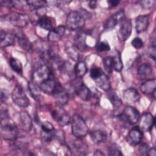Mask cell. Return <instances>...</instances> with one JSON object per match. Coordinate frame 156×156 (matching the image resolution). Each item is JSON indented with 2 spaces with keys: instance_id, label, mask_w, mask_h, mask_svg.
I'll return each mask as SVG.
<instances>
[{
  "instance_id": "1",
  "label": "cell",
  "mask_w": 156,
  "mask_h": 156,
  "mask_svg": "<svg viewBox=\"0 0 156 156\" xmlns=\"http://www.w3.org/2000/svg\"><path fill=\"white\" fill-rule=\"evenodd\" d=\"M8 112L4 110L1 113V132L2 137L5 140H15L18 135V129L17 126L10 122Z\"/></svg>"
},
{
  "instance_id": "2",
  "label": "cell",
  "mask_w": 156,
  "mask_h": 156,
  "mask_svg": "<svg viewBox=\"0 0 156 156\" xmlns=\"http://www.w3.org/2000/svg\"><path fill=\"white\" fill-rule=\"evenodd\" d=\"M71 131L73 135L78 139L83 138L88 132V126L84 119L79 115L75 114L71 118Z\"/></svg>"
},
{
  "instance_id": "3",
  "label": "cell",
  "mask_w": 156,
  "mask_h": 156,
  "mask_svg": "<svg viewBox=\"0 0 156 156\" xmlns=\"http://www.w3.org/2000/svg\"><path fill=\"white\" fill-rule=\"evenodd\" d=\"M85 23L84 16L78 11L70 12L66 19V27L71 30H76L82 28Z\"/></svg>"
},
{
  "instance_id": "4",
  "label": "cell",
  "mask_w": 156,
  "mask_h": 156,
  "mask_svg": "<svg viewBox=\"0 0 156 156\" xmlns=\"http://www.w3.org/2000/svg\"><path fill=\"white\" fill-rule=\"evenodd\" d=\"M140 113L138 110L133 107L127 106L123 110L122 114L118 117L123 122L132 125L136 124L140 118Z\"/></svg>"
},
{
  "instance_id": "5",
  "label": "cell",
  "mask_w": 156,
  "mask_h": 156,
  "mask_svg": "<svg viewBox=\"0 0 156 156\" xmlns=\"http://www.w3.org/2000/svg\"><path fill=\"white\" fill-rule=\"evenodd\" d=\"M12 98L13 101L18 106L26 108L30 104L25 91L20 85H16L12 92Z\"/></svg>"
},
{
  "instance_id": "6",
  "label": "cell",
  "mask_w": 156,
  "mask_h": 156,
  "mask_svg": "<svg viewBox=\"0 0 156 156\" xmlns=\"http://www.w3.org/2000/svg\"><path fill=\"white\" fill-rule=\"evenodd\" d=\"M54 77L51 68L47 65H43L36 69L32 74V81L38 85L44 80Z\"/></svg>"
},
{
  "instance_id": "7",
  "label": "cell",
  "mask_w": 156,
  "mask_h": 156,
  "mask_svg": "<svg viewBox=\"0 0 156 156\" xmlns=\"http://www.w3.org/2000/svg\"><path fill=\"white\" fill-rule=\"evenodd\" d=\"M52 119L61 126L68 125L71 122L69 114L62 107H56L51 111Z\"/></svg>"
},
{
  "instance_id": "8",
  "label": "cell",
  "mask_w": 156,
  "mask_h": 156,
  "mask_svg": "<svg viewBox=\"0 0 156 156\" xmlns=\"http://www.w3.org/2000/svg\"><path fill=\"white\" fill-rule=\"evenodd\" d=\"M9 22L17 27H24L30 22V17L25 13H20L18 12H12L8 16Z\"/></svg>"
},
{
  "instance_id": "9",
  "label": "cell",
  "mask_w": 156,
  "mask_h": 156,
  "mask_svg": "<svg viewBox=\"0 0 156 156\" xmlns=\"http://www.w3.org/2000/svg\"><path fill=\"white\" fill-rule=\"evenodd\" d=\"M138 121V127L140 130L143 132L151 131L155 124V118L149 112H144L143 113L141 116H140Z\"/></svg>"
},
{
  "instance_id": "10",
  "label": "cell",
  "mask_w": 156,
  "mask_h": 156,
  "mask_svg": "<svg viewBox=\"0 0 156 156\" xmlns=\"http://www.w3.org/2000/svg\"><path fill=\"white\" fill-rule=\"evenodd\" d=\"M52 95L57 102L60 106L66 105L69 100V95L68 92L63 88L61 83L57 82L55 90Z\"/></svg>"
},
{
  "instance_id": "11",
  "label": "cell",
  "mask_w": 156,
  "mask_h": 156,
  "mask_svg": "<svg viewBox=\"0 0 156 156\" xmlns=\"http://www.w3.org/2000/svg\"><path fill=\"white\" fill-rule=\"evenodd\" d=\"M124 19V9H120L106 20L104 24V29L105 30H112Z\"/></svg>"
},
{
  "instance_id": "12",
  "label": "cell",
  "mask_w": 156,
  "mask_h": 156,
  "mask_svg": "<svg viewBox=\"0 0 156 156\" xmlns=\"http://www.w3.org/2000/svg\"><path fill=\"white\" fill-rule=\"evenodd\" d=\"M132 30V25L130 20L124 19L121 22V25L118 32V38L119 41L124 42L130 36Z\"/></svg>"
},
{
  "instance_id": "13",
  "label": "cell",
  "mask_w": 156,
  "mask_h": 156,
  "mask_svg": "<svg viewBox=\"0 0 156 156\" xmlns=\"http://www.w3.org/2000/svg\"><path fill=\"white\" fill-rule=\"evenodd\" d=\"M75 93L82 100L85 101H89L91 100L93 94L90 90L83 83L80 82L75 87Z\"/></svg>"
},
{
  "instance_id": "14",
  "label": "cell",
  "mask_w": 156,
  "mask_h": 156,
  "mask_svg": "<svg viewBox=\"0 0 156 156\" xmlns=\"http://www.w3.org/2000/svg\"><path fill=\"white\" fill-rule=\"evenodd\" d=\"M142 138V131L138 126H134L129 130L127 135V140L130 144L132 145H137L141 142Z\"/></svg>"
},
{
  "instance_id": "15",
  "label": "cell",
  "mask_w": 156,
  "mask_h": 156,
  "mask_svg": "<svg viewBox=\"0 0 156 156\" xmlns=\"http://www.w3.org/2000/svg\"><path fill=\"white\" fill-rule=\"evenodd\" d=\"M66 31L64 26H59L51 30L48 35V39L51 42H57L62 39Z\"/></svg>"
},
{
  "instance_id": "16",
  "label": "cell",
  "mask_w": 156,
  "mask_h": 156,
  "mask_svg": "<svg viewBox=\"0 0 156 156\" xmlns=\"http://www.w3.org/2000/svg\"><path fill=\"white\" fill-rule=\"evenodd\" d=\"M15 36L17 38L19 46L24 50L31 52L33 50L32 44L22 32H18L15 34Z\"/></svg>"
},
{
  "instance_id": "17",
  "label": "cell",
  "mask_w": 156,
  "mask_h": 156,
  "mask_svg": "<svg viewBox=\"0 0 156 156\" xmlns=\"http://www.w3.org/2000/svg\"><path fill=\"white\" fill-rule=\"evenodd\" d=\"M149 23V15H139L135 20V29L138 33H141L147 30Z\"/></svg>"
},
{
  "instance_id": "18",
  "label": "cell",
  "mask_w": 156,
  "mask_h": 156,
  "mask_svg": "<svg viewBox=\"0 0 156 156\" xmlns=\"http://www.w3.org/2000/svg\"><path fill=\"white\" fill-rule=\"evenodd\" d=\"M123 99L128 103H135L140 99V94L134 88H129L123 92Z\"/></svg>"
},
{
  "instance_id": "19",
  "label": "cell",
  "mask_w": 156,
  "mask_h": 156,
  "mask_svg": "<svg viewBox=\"0 0 156 156\" xmlns=\"http://www.w3.org/2000/svg\"><path fill=\"white\" fill-rule=\"evenodd\" d=\"M57 83V82L55 80L54 77H52L41 83L39 86L41 91L48 94H52Z\"/></svg>"
},
{
  "instance_id": "20",
  "label": "cell",
  "mask_w": 156,
  "mask_h": 156,
  "mask_svg": "<svg viewBox=\"0 0 156 156\" xmlns=\"http://www.w3.org/2000/svg\"><path fill=\"white\" fill-rule=\"evenodd\" d=\"M20 123L21 129L25 132L30 131L32 127V121L26 112H21L20 113Z\"/></svg>"
},
{
  "instance_id": "21",
  "label": "cell",
  "mask_w": 156,
  "mask_h": 156,
  "mask_svg": "<svg viewBox=\"0 0 156 156\" xmlns=\"http://www.w3.org/2000/svg\"><path fill=\"white\" fill-rule=\"evenodd\" d=\"M0 36V46L1 48L11 46L15 42V36L12 34L8 33L1 30Z\"/></svg>"
},
{
  "instance_id": "22",
  "label": "cell",
  "mask_w": 156,
  "mask_h": 156,
  "mask_svg": "<svg viewBox=\"0 0 156 156\" xmlns=\"http://www.w3.org/2000/svg\"><path fill=\"white\" fill-rule=\"evenodd\" d=\"M156 88V80L155 78L147 79L141 85L140 89L143 93L149 94H152Z\"/></svg>"
},
{
  "instance_id": "23",
  "label": "cell",
  "mask_w": 156,
  "mask_h": 156,
  "mask_svg": "<svg viewBox=\"0 0 156 156\" xmlns=\"http://www.w3.org/2000/svg\"><path fill=\"white\" fill-rule=\"evenodd\" d=\"M96 85L101 89L104 91H108L110 90L111 84L108 77L103 73L99 77L94 80Z\"/></svg>"
},
{
  "instance_id": "24",
  "label": "cell",
  "mask_w": 156,
  "mask_h": 156,
  "mask_svg": "<svg viewBox=\"0 0 156 156\" xmlns=\"http://www.w3.org/2000/svg\"><path fill=\"white\" fill-rule=\"evenodd\" d=\"M152 72L151 65L148 63H144L141 64L137 69V74L139 78L141 79H146L149 77Z\"/></svg>"
},
{
  "instance_id": "25",
  "label": "cell",
  "mask_w": 156,
  "mask_h": 156,
  "mask_svg": "<svg viewBox=\"0 0 156 156\" xmlns=\"http://www.w3.org/2000/svg\"><path fill=\"white\" fill-rule=\"evenodd\" d=\"M90 138L95 143H100L105 142L107 138V133L101 130H94L90 133Z\"/></svg>"
},
{
  "instance_id": "26",
  "label": "cell",
  "mask_w": 156,
  "mask_h": 156,
  "mask_svg": "<svg viewBox=\"0 0 156 156\" xmlns=\"http://www.w3.org/2000/svg\"><path fill=\"white\" fill-rule=\"evenodd\" d=\"M28 88L32 97L35 100H38L41 91L40 86L34 82L30 81L28 82Z\"/></svg>"
},
{
  "instance_id": "27",
  "label": "cell",
  "mask_w": 156,
  "mask_h": 156,
  "mask_svg": "<svg viewBox=\"0 0 156 156\" xmlns=\"http://www.w3.org/2000/svg\"><path fill=\"white\" fill-rule=\"evenodd\" d=\"M87 72L86 63L83 61L78 62L74 67V73L77 78H82Z\"/></svg>"
},
{
  "instance_id": "28",
  "label": "cell",
  "mask_w": 156,
  "mask_h": 156,
  "mask_svg": "<svg viewBox=\"0 0 156 156\" xmlns=\"http://www.w3.org/2000/svg\"><path fill=\"white\" fill-rule=\"evenodd\" d=\"M85 34H86L82 32H79V34H77L75 38L76 47L79 50L85 49L87 47V45L86 44V42H85V37H86Z\"/></svg>"
},
{
  "instance_id": "29",
  "label": "cell",
  "mask_w": 156,
  "mask_h": 156,
  "mask_svg": "<svg viewBox=\"0 0 156 156\" xmlns=\"http://www.w3.org/2000/svg\"><path fill=\"white\" fill-rule=\"evenodd\" d=\"M37 24H38V26L41 28L49 31L53 29L52 20L46 15L39 18Z\"/></svg>"
},
{
  "instance_id": "30",
  "label": "cell",
  "mask_w": 156,
  "mask_h": 156,
  "mask_svg": "<svg viewBox=\"0 0 156 156\" xmlns=\"http://www.w3.org/2000/svg\"><path fill=\"white\" fill-rule=\"evenodd\" d=\"M113 60V66H114V69L116 71L120 72L122 68H123V64L121 60V55L120 52L115 50L114 55L112 56Z\"/></svg>"
},
{
  "instance_id": "31",
  "label": "cell",
  "mask_w": 156,
  "mask_h": 156,
  "mask_svg": "<svg viewBox=\"0 0 156 156\" xmlns=\"http://www.w3.org/2000/svg\"><path fill=\"white\" fill-rule=\"evenodd\" d=\"M9 65L12 69L16 72L18 74H22L23 73V65L18 59L12 57L9 60Z\"/></svg>"
},
{
  "instance_id": "32",
  "label": "cell",
  "mask_w": 156,
  "mask_h": 156,
  "mask_svg": "<svg viewBox=\"0 0 156 156\" xmlns=\"http://www.w3.org/2000/svg\"><path fill=\"white\" fill-rule=\"evenodd\" d=\"M103 65L105 71L108 73H112L114 69L112 56H107L104 57L103 59Z\"/></svg>"
},
{
  "instance_id": "33",
  "label": "cell",
  "mask_w": 156,
  "mask_h": 156,
  "mask_svg": "<svg viewBox=\"0 0 156 156\" xmlns=\"http://www.w3.org/2000/svg\"><path fill=\"white\" fill-rule=\"evenodd\" d=\"M108 98L115 110L118 109L121 105L122 101L115 92H110L108 95Z\"/></svg>"
},
{
  "instance_id": "34",
  "label": "cell",
  "mask_w": 156,
  "mask_h": 156,
  "mask_svg": "<svg viewBox=\"0 0 156 156\" xmlns=\"http://www.w3.org/2000/svg\"><path fill=\"white\" fill-rule=\"evenodd\" d=\"M27 5L29 8L32 11L35 10L39 8L44 7V5L47 3L46 1H26Z\"/></svg>"
},
{
  "instance_id": "35",
  "label": "cell",
  "mask_w": 156,
  "mask_h": 156,
  "mask_svg": "<svg viewBox=\"0 0 156 156\" xmlns=\"http://www.w3.org/2000/svg\"><path fill=\"white\" fill-rule=\"evenodd\" d=\"M66 53L68 55L74 60H77L79 58V49L76 46L67 48Z\"/></svg>"
},
{
  "instance_id": "36",
  "label": "cell",
  "mask_w": 156,
  "mask_h": 156,
  "mask_svg": "<svg viewBox=\"0 0 156 156\" xmlns=\"http://www.w3.org/2000/svg\"><path fill=\"white\" fill-rule=\"evenodd\" d=\"M104 72L101 68L97 67V66H93L90 70V75L91 78L94 80L98 77H99Z\"/></svg>"
},
{
  "instance_id": "37",
  "label": "cell",
  "mask_w": 156,
  "mask_h": 156,
  "mask_svg": "<svg viewBox=\"0 0 156 156\" xmlns=\"http://www.w3.org/2000/svg\"><path fill=\"white\" fill-rule=\"evenodd\" d=\"M41 128L43 132L47 133L54 132V127L52 124L48 121H44L43 122L41 125Z\"/></svg>"
},
{
  "instance_id": "38",
  "label": "cell",
  "mask_w": 156,
  "mask_h": 156,
  "mask_svg": "<svg viewBox=\"0 0 156 156\" xmlns=\"http://www.w3.org/2000/svg\"><path fill=\"white\" fill-rule=\"evenodd\" d=\"M96 49L99 52L108 51L110 49V47L108 43L105 41H100L97 43L96 46Z\"/></svg>"
},
{
  "instance_id": "39",
  "label": "cell",
  "mask_w": 156,
  "mask_h": 156,
  "mask_svg": "<svg viewBox=\"0 0 156 156\" xmlns=\"http://www.w3.org/2000/svg\"><path fill=\"white\" fill-rule=\"evenodd\" d=\"M108 155H122V154L118 146H112L108 148Z\"/></svg>"
},
{
  "instance_id": "40",
  "label": "cell",
  "mask_w": 156,
  "mask_h": 156,
  "mask_svg": "<svg viewBox=\"0 0 156 156\" xmlns=\"http://www.w3.org/2000/svg\"><path fill=\"white\" fill-rule=\"evenodd\" d=\"M131 44L133 46V47L135 48V49H140L143 46V41L139 37L134 38L132 40Z\"/></svg>"
},
{
  "instance_id": "41",
  "label": "cell",
  "mask_w": 156,
  "mask_h": 156,
  "mask_svg": "<svg viewBox=\"0 0 156 156\" xmlns=\"http://www.w3.org/2000/svg\"><path fill=\"white\" fill-rule=\"evenodd\" d=\"M155 2H156V1L155 0L140 1L141 4H142V5L145 8H151V7H153L155 5Z\"/></svg>"
},
{
  "instance_id": "42",
  "label": "cell",
  "mask_w": 156,
  "mask_h": 156,
  "mask_svg": "<svg viewBox=\"0 0 156 156\" xmlns=\"http://www.w3.org/2000/svg\"><path fill=\"white\" fill-rule=\"evenodd\" d=\"M120 2L118 0H110V1H108V4L112 7H116L119 3Z\"/></svg>"
},
{
  "instance_id": "43",
  "label": "cell",
  "mask_w": 156,
  "mask_h": 156,
  "mask_svg": "<svg viewBox=\"0 0 156 156\" xmlns=\"http://www.w3.org/2000/svg\"><path fill=\"white\" fill-rule=\"evenodd\" d=\"M7 99V93L5 92L4 90L2 89L1 91V102L5 101Z\"/></svg>"
},
{
  "instance_id": "44",
  "label": "cell",
  "mask_w": 156,
  "mask_h": 156,
  "mask_svg": "<svg viewBox=\"0 0 156 156\" xmlns=\"http://www.w3.org/2000/svg\"><path fill=\"white\" fill-rule=\"evenodd\" d=\"M148 145L146 144H144L143 145L141 146V147H140V150H141V152H145V154H147V152L149 150V148H148Z\"/></svg>"
},
{
  "instance_id": "45",
  "label": "cell",
  "mask_w": 156,
  "mask_h": 156,
  "mask_svg": "<svg viewBox=\"0 0 156 156\" xmlns=\"http://www.w3.org/2000/svg\"><path fill=\"white\" fill-rule=\"evenodd\" d=\"M147 155H150V156H155L156 155V150L155 148H151V149H149L147 152Z\"/></svg>"
},
{
  "instance_id": "46",
  "label": "cell",
  "mask_w": 156,
  "mask_h": 156,
  "mask_svg": "<svg viewBox=\"0 0 156 156\" xmlns=\"http://www.w3.org/2000/svg\"><path fill=\"white\" fill-rule=\"evenodd\" d=\"M88 6L91 9H94L97 6V1H90L88 4Z\"/></svg>"
},
{
  "instance_id": "47",
  "label": "cell",
  "mask_w": 156,
  "mask_h": 156,
  "mask_svg": "<svg viewBox=\"0 0 156 156\" xmlns=\"http://www.w3.org/2000/svg\"><path fill=\"white\" fill-rule=\"evenodd\" d=\"M94 155H104V154L100 150H96L94 153Z\"/></svg>"
}]
</instances>
